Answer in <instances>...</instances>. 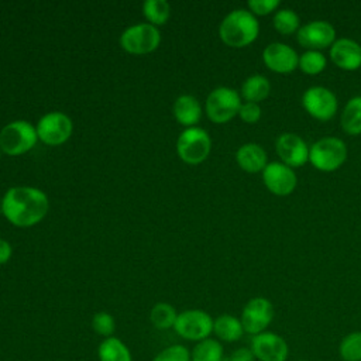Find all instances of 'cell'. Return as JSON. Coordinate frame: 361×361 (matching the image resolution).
<instances>
[{"label": "cell", "mask_w": 361, "mask_h": 361, "mask_svg": "<svg viewBox=\"0 0 361 361\" xmlns=\"http://www.w3.org/2000/svg\"><path fill=\"white\" fill-rule=\"evenodd\" d=\"M48 206L47 195L31 186L10 188L1 200L4 217L17 227H31L41 221L48 212Z\"/></svg>", "instance_id": "6da1fadb"}, {"label": "cell", "mask_w": 361, "mask_h": 361, "mask_svg": "<svg viewBox=\"0 0 361 361\" xmlns=\"http://www.w3.org/2000/svg\"><path fill=\"white\" fill-rule=\"evenodd\" d=\"M259 32L255 16L244 8L230 11L221 21L219 34L221 41L233 48H244L252 44Z\"/></svg>", "instance_id": "7a4b0ae2"}, {"label": "cell", "mask_w": 361, "mask_h": 361, "mask_svg": "<svg viewBox=\"0 0 361 361\" xmlns=\"http://www.w3.org/2000/svg\"><path fill=\"white\" fill-rule=\"evenodd\" d=\"M345 158L347 147L343 140L336 137L320 138L309 148L310 164L322 172H333L338 169Z\"/></svg>", "instance_id": "3957f363"}, {"label": "cell", "mask_w": 361, "mask_h": 361, "mask_svg": "<svg viewBox=\"0 0 361 361\" xmlns=\"http://www.w3.org/2000/svg\"><path fill=\"white\" fill-rule=\"evenodd\" d=\"M38 140L37 128L25 121L16 120L0 131V149L8 155H21L30 151Z\"/></svg>", "instance_id": "277c9868"}, {"label": "cell", "mask_w": 361, "mask_h": 361, "mask_svg": "<svg viewBox=\"0 0 361 361\" xmlns=\"http://www.w3.org/2000/svg\"><path fill=\"white\" fill-rule=\"evenodd\" d=\"M213 323L214 320L207 312L200 309H189L178 313L173 330L179 337L199 343L209 338V336L213 333Z\"/></svg>", "instance_id": "5b68a950"}, {"label": "cell", "mask_w": 361, "mask_h": 361, "mask_svg": "<svg viewBox=\"0 0 361 361\" xmlns=\"http://www.w3.org/2000/svg\"><path fill=\"white\" fill-rule=\"evenodd\" d=\"M212 148V140L206 130L200 127H188L183 130L176 142V151L186 164L203 162Z\"/></svg>", "instance_id": "8992f818"}, {"label": "cell", "mask_w": 361, "mask_h": 361, "mask_svg": "<svg viewBox=\"0 0 361 361\" xmlns=\"http://www.w3.org/2000/svg\"><path fill=\"white\" fill-rule=\"evenodd\" d=\"M240 107V94L231 87H216L206 99V114L213 123L217 124L230 121L234 116L238 114Z\"/></svg>", "instance_id": "52a82bcc"}, {"label": "cell", "mask_w": 361, "mask_h": 361, "mask_svg": "<svg viewBox=\"0 0 361 361\" xmlns=\"http://www.w3.org/2000/svg\"><path fill=\"white\" fill-rule=\"evenodd\" d=\"M161 42V34L158 28L149 23L134 24L126 28L120 37L121 47L135 55L148 54L158 48Z\"/></svg>", "instance_id": "ba28073f"}, {"label": "cell", "mask_w": 361, "mask_h": 361, "mask_svg": "<svg viewBox=\"0 0 361 361\" xmlns=\"http://www.w3.org/2000/svg\"><path fill=\"white\" fill-rule=\"evenodd\" d=\"M73 130L72 120L61 111L44 114L37 124L38 138L48 145H61L71 137Z\"/></svg>", "instance_id": "9c48e42d"}, {"label": "cell", "mask_w": 361, "mask_h": 361, "mask_svg": "<svg viewBox=\"0 0 361 361\" xmlns=\"http://www.w3.org/2000/svg\"><path fill=\"white\" fill-rule=\"evenodd\" d=\"M274 319V306L272 303L262 296L250 299L241 313V324L245 333L257 336L264 333L265 329L271 324Z\"/></svg>", "instance_id": "30bf717a"}, {"label": "cell", "mask_w": 361, "mask_h": 361, "mask_svg": "<svg viewBox=\"0 0 361 361\" xmlns=\"http://www.w3.org/2000/svg\"><path fill=\"white\" fill-rule=\"evenodd\" d=\"M302 104L313 118L320 121L333 118L337 111V97L324 86L309 87L302 96Z\"/></svg>", "instance_id": "8fae6325"}, {"label": "cell", "mask_w": 361, "mask_h": 361, "mask_svg": "<svg viewBox=\"0 0 361 361\" xmlns=\"http://www.w3.org/2000/svg\"><path fill=\"white\" fill-rule=\"evenodd\" d=\"M251 351L259 361H286L289 348L279 334L264 331L251 338Z\"/></svg>", "instance_id": "7c38bea8"}, {"label": "cell", "mask_w": 361, "mask_h": 361, "mask_svg": "<svg viewBox=\"0 0 361 361\" xmlns=\"http://www.w3.org/2000/svg\"><path fill=\"white\" fill-rule=\"evenodd\" d=\"M296 38L302 47L312 51H319L333 45L336 41V30L330 23L316 20L302 25L298 30Z\"/></svg>", "instance_id": "4fadbf2b"}, {"label": "cell", "mask_w": 361, "mask_h": 361, "mask_svg": "<svg viewBox=\"0 0 361 361\" xmlns=\"http://www.w3.org/2000/svg\"><path fill=\"white\" fill-rule=\"evenodd\" d=\"M262 180L267 189L276 196L290 195L298 183L296 173L282 162H271L262 171Z\"/></svg>", "instance_id": "5bb4252c"}, {"label": "cell", "mask_w": 361, "mask_h": 361, "mask_svg": "<svg viewBox=\"0 0 361 361\" xmlns=\"http://www.w3.org/2000/svg\"><path fill=\"white\" fill-rule=\"evenodd\" d=\"M276 154L281 158L282 164L289 168H298L305 165L309 161V148L307 144L293 133H283L278 137Z\"/></svg>", "instance_id": "9a60e30c"}, {"label": "cell", "mask_w": 361, "mask_h": 361, "mask_svg": "<svg viewBox=\"0 0 361 361\" xmlns=\"http://www.w3.org/2000/svg\"><path fill=\"white\" fill-rule=\"evenodd\" d=\"M264 63L276 73H290L299 65V55L293 48L282 42H272L262 52Z\"/></svg>", "instance_id": "2e32d148"}, {"label": "cell", "mask_w": 361, "mask_h": 361, "mask_svg": "<svg viewBox=\"0 0 361 361\" xmlns=\"http://www.w3.org/2000/svg\"><path fill=\"white\" fill-rule=\"evenodd\" d=\"M330 58L338 68L355 71L361 68V45L350 38L336 39L330 47Z\"/></svg>", "instance_id": "e0dca14e"}, {"label": "cell", "mask_w": 361, "mask_h": 361, "mask_svg": "<svg viewBox=\"0 0 361 361\" xmlns=\"http://www.w3.org/2000/svg\"><path fill=\"white\" fill-rule=\"evenodd\" d=\"M235 159L240 168L248 173L262 172L267 166V152L261 145L255 142L243 144L237 149Z\"/></svg>", "instance_id": "ac0fdd59"}, {"label": "cell", "mask_w": 361, "mask_h": 361, "mask_svg": "<svg viewBox=\"0 0 361 361\" xmlns=\"http://www.w3.org/2000/svg\"><path fill=\"white\" fill-rule=\"evenodd\" d=\"M175 118L186 127H193L202 117V107L199 100L192 94H182L173 104Z\"/></svg>", "instance_id": "d6986e66"}, {"label": "cell", "mask_w": 361, "mask_h": 361, "mask_svg": "<svg viewBox=\"0 0 361 361\" xmlns=\"http://www.w3.org/2000/svg\"><path fill=\"white\" fill-rule=\"evenodd\" d=\"M213 333L217 338L226 343L237 341L243 337L245 333L241 324V320L231 314H221L217 319H214L213 323Z\"/></svg>", "instance_id": "ffe728a7"}, {"label": "cell", "mask_w": 361, "mask_h": 361, "mask_svg": "<svg viewBox=\"0 0 361 361\" xmlns=\"http://www.w3.org/2000/svg\"><path fill=\"white\" fill-rule=\"evenodd\" d=\"M99 361H133L130 348L117 337L104 338L97 347Z\"/></svg>", "instance_id": "44dd1931"}, {"label": "cell", "mask_w": 361, "mask_h": 361, "mask_svg": "<svg viewBox=\"0 0 361 361\" xmlns=\"http://www.w3.org/2000/svg\"><path fill=\"white\" fill-rule=\"evenodd\" d=\"M241 93L247 102L257 103L269 96L271 83L262 75H252L244 80V83L241 86Z\"/></svg>", "instance_id": "7402d4cb"}, {"label": "cell", "mask_w": 361, "mask_h": 361, "mask_svg": "<svg viewBox=\"0 0 361 361\" xmlns=\"http://www.w3.org/2000/svg\"><path fill=\"white\" fill-rule=\"evenodd\" d=\"M341 127L350 135L361 133V96L350 99L341 113Z\"/></svg>", "instance_id": "603a6c76"}, {"label": "cell", "mask_w": 361, "mask_h": 361, "mask_svg": "<svg viewBox=\"0 0 361 361\" xmlns=\"http://www.w3.org/2000/svg\"><path fill=\"white\" fill-rule=\"evenodd\" d=\"M224 350L219 340L204 338L199 341L190 351V361H221Z\"/></svg>", "instance_id": "cb8c5ba5"}, {"label": "cell", "mask_w": 361, "mask_h": 361, "mask_svg": "<svg viewBox=\"0 0 361 361\" xmlns=\"http://www.w3.org/2000/svg\"><path fill=\"white\" fill-rule=\"evenodd\" d=\"M176 317H178V313H176L175 307L165 302H159V303L154 305V307L151 309V313H149L151 323L159 330L173 329Z\"/></svg>", "instance_id": "d4e9b609"}, {"label": "cell", "mask_w": 361, "mask_h": 361, "mask_svg": "<svg viewBox=\"0 0 361 361\" xmlns=\"http://www.w3.org/2000/svg\"><path fill=\"white\" fill-rule=\"evenodd\" d=\"M142 11L149 24L162 25L169 18L171 7L166 0H147L142 4Z\"/></svg>", "instance_id": "484cf974"}, {"label": "cell", "mask_w": 361, "mask_h": 361, "mask_svg": "<svg viewBox=\"0 0 361 361\" xmlns=\"http://www.w3.org/2000/svg\"><path fill=\"white\" fill-rule=\"evenodd\" d=\"M272 23L278 32H281L283 35H290L299 30L300 20H299V16L293 10L281 8L275 13Z\"/></svg>", "instance_id": "4316f807"}, {"label": "cell", "mask_w": 361, "mask_h": 361, "mask_svg": "<svg viewBox=\"0 0 361 361\" xmlns=\"http://www.w3.org/2000/svg\"><path fill=\"white\" fill-rule=\"evenodd\" d=\"M338 353L343 361H361V331L347 334L338 345Z\"/></svg>", "instance_id": "83f0119b"}, {"label": "cell", "mask_w": 361, "mask_h": 361, "mask_svg": "<svg viewBox=\"0 0 361 361\" xmlns=\"http://www.w3.org/2000/svg\"><path fill=\"white\" fill-rule=\"evenodd\" d=\"M326 56L320 51L307 49L299 56V68L303 73L319 75L326 68Z\"/></svg>", "instance_id": "f1b7e54d"}, {"label": "cell", "mask_w": 361, "mask_h": 361, "mask_svg": "<svg viewBox=\"0 0 361 361\" xmlns=\"http://www.w3.org/2000/svg\"><path fill=\"white\" fill-rule=\"evenodd\" d=\"M92 329L104 338L113 337V333L116 330V320L107 312H97L92 317Z\"/></svg>", "instance_id": "f546056e"}, {"label": "cell", "mask_w": 361, "mask_h": 361, "mask_svg": "<svg viewBox=\"0 0 361 361\" xmlns=\"http://www.w3.org/2000/svg\"><path fill=\"white\" fill-rule=\"evenodd\" d=\"M152 361H190V351L183 344H172L161 350Z\"/></svg>", "instance_id": "4dcf8cb0"}, {"label": "cell", "mask_w": 361, "mask_h": 361, "mask_svg": "<svg viewBox=\"0 0 361 361\" xmlns=\"http://www.w3.org/2000/svg\"><path fill=\"white\" fill-rule=\"evenodd\" d=\"M238 116H240V118H241L244 123L254 124V123H257V121L259 120V117H261V107L258 106V103H252V102L241 103Z\"/></svg>", "instance_id": "1f68e13d"}, {"label": "cell", "mask_w": 361, "mask_h": 361, "mask_svg": "<svg viewBox=\"0 0 361 361\" xmlns=\"http://www.w3.org/2000/svg\"><path fill=\"white\" fill-rule=\"evenodd\" d=\"M248 7L252 14L267 16L279 7L278 0H250Z\"/></svg>", "instance_id": "d6a6232c"}, {"label": "cell", "mask_w": 361, "mask_h": 361, "mask_svg": "<svg viewBox=\"0 0 361 361\" xmlns=\"http://www.w3.org/2000/svg\"><path fill=\"white\" fill-rule=\"evenodd\" d=\"M228 358L230 361H255V357L251 348H247V347H240L234 350Z\"/></svg>", "instance_id": "836d02e7"}, {"label": "cell", "mask_w": 361, "mask_h": 361, "mask_svg": "<svg viewBox=\"0 0 361 361\" xmlns=\"http://www.w3.org/2000/svg\"><path fill=\"white\" fill-rule=\"evenodd\" d=\"M11 252H13V250H11L10 243L0 238V265L6 264L10 259Z\"/></svg>", "instance_id": "e575fe53"}, {"label": "cell", "mask_w": 361, "mask_h": 361, "mask_svg": "<svg viewBox=\"0 0 361 361\" xmlns=\"http://www.w3.org/2000/svg\"><path fill=\"white\" fill-rule=\"evenodd\" d=\"M221 361H230V358H228V357H224Z\"/></svg>", "instance_id": "d590c367"}, {"label": "cell", "mask_w": 361, "mask_h": 361, "mask_svg": "<svg viewBox=\"0 0 361 361\" xmlns=\"http://www.w3.org/2000/svg\"><path fill=\"white\" fill-rule=\"evenodd\" d=\"M0 207H1V202H0Z\"/></svg>", "instance_id": "8d00e7d4"}, {"label": "cell", "mask_w": 361, "mask_h": 361, "mask_svg": "<svg viewBox=\"0 0 361 361\" xmlns=\"http://www.w3.org/2000/svg\"><path fill=\"white\" fill-rule=\"evenodd\" d=\"M302 361H307V360H302Z\"/></svg>", "instance_id": "74e56055"}, {"label": "cell", "mask_w": 361, "mask_h": 361, "mask_svg": "<svg viewBox=\"0 0 361 361\" xmlns=\"http://www.w3.org/2000/svg\"><path fill=\"white\" fill-rule=\"evenodd\" d=\"M0 151H1V149H0Z\"/></svg>", "instance_id": "f35d334b"}]
</instances>
